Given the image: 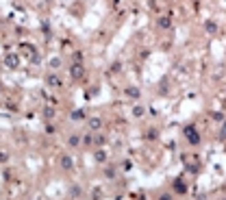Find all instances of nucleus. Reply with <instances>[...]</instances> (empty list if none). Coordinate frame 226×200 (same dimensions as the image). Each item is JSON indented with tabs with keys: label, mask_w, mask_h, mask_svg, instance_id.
<instances>
[{
	"label": "nucleus",
	"mask_w": 226,
	"mask_h": 200,
	"mask_svg": "<svg viewBox=\"0 0 226 200\" xmlns=\"http://www.w3.org/2000/svg\"><path fill=\"white\" fill-rule=\"evenodd\" d=\"M185 135H187V139L191 141V144H200V135H198V131L196 129H185Z\"/></svg>",
	"instance_id": "1"
},
{
	"label": "nucleus",
	"mask_w": 226,
	"mask_h": 200,
	"mask_svg": "<svg viewBox=\"0 0 226 200\" xmlns=\"http://www.w3.org/2000/svg\"><path fill=\"white\" fill-rule=\"evenodd\" d=\"M61 167H63V170H72V167H74V159H72L70 155H63V157H61Z\"/></svg>",
	"instance_id": "2"
},
{
	"label": "nucleus",
	"mask_w": 226,
	"mask_h": 200,
	"mask_svg": "<svg viewBox=\"0 0 226 200\" xmlns=\"http://www.w3.org/2000/svg\"><path fill=\"white\" fill-rule=\"evenodd\" d=\"M83 72H85V67H83L81 63H76V65H74V67L70 70V74H72L74 79H81V76H83Z\"/></svg>",
	"instance_id": "3"
},
{
	"label": "nucleus",
	"mask_w": 226,
	"mask_h": 200,
	"mask_svg": "<svg viewBox=\"0 0 226 200\" xmlns=\"http://www.w3.org/2000/svg\"><path fill=\"white\" fill-rule=\"evenodd\" d=\"M89 129H91V131L102 129V120H100V117H89Z\"/></svg>",
	"instance_id": "4"
},
{
	"label": "nucleus",
	"mask_w": 226,
	"mask_h": 200,
	"mask_svg": "<svg viewBox=\"0 0 226 200\" xmlns=\"http://www.w3.org/2000/svg\"><path fill=\"white\" fill-rule=\"evenodd\" d=\"M48 85H52V87H59V85H61L59 76H48Z\"/></svg>",
	"instance_id": "5"
},
{
	"label": "nucleus",
	"mask_w": 226,
	"mask_h": 200,
	"mask_svg": "<svg viewBox=\"0 0 226 200\" xmlns=\"http://www.w3.org/2000/svg\"><path fill=\"white\" fill-rule=\"evenodd\" d=\"M7 65H9V67H17V59H15L13 55H9V57H7Z\"/></svg>",
	"instance_id": "6"
},
{
	"label": "nucleus",
	"mask_w": 226,
	"mask_h": 200,
	"mask_svg": "<svg viewBox=\"0 0 226 200\" xmlns=\"http://www.w3.org/2000/svg\"><path fill=\"white\" fill-rule=\"evenodd\" d=\"M159 26H163V29H167V26H170V17H167V15L159 17Z\"/></svg>",
	"instance_id": "7"
},
{
	"label": "nucleus",
	"mask_w": 226,
	"mask_h": 200,
	"mask_svg": "<svg viewBox=\"0 0 226 200\" xmlns=\"http://www.w3.org/2000/svg\"><path fill=\"white\" fill-rule=\"evenodd\" d=\"M83 117H85V111H74V113H72V120H76V122L83 120Z\"/></svg>",
	"instance_id": "8"
},
{
	"label": "nucleus",
	"mask_w": 226,
	"mask_h": 200,
	"mask_svg": "<svg viewBox=\"0 0 226 200\" xmlns=\"http://www.w3.org/2000/svg\"><path fill=\"white\" fill-rule=\"evenodd\" d=\"M207 31H209V33H215V31H217V24H215V22H207Z\"/></svg>",
	"instance_id": "9"
},
{
	"label": "nucleus",
	"mask_w": 226,
	"mask_h": 200,
	"mask_svg": "<svg viewBox=\"0 0 226 200\" xmlns=\"http://www.w3.org/2000/svg\"><path fill=\"white\" fill-rule=\"evenodd\" d=\"M79 141H81L79 135H72V137H70V146H79Z\"/></svg>",
	"instance_id": "10"
},
{
	"label": "nucleus",
	"mask_w": 226,
	"mask_h": 200,
	"mask_svg": "<svg viewBox=\"0 0 226 200\" xmlns=\"http://www.w3.org/2000/svg\"><path fill=\"white\" fill-rule=\"evenodd\" d=\"M126 96H133V98H137V96H139V91H137V89H133V87H128V89H126Z\"/></svg>",
	"instance_id": "11"
},
{
	"label": "nucleus",
	"mask_w": 226,
	"mask_h": 200,
	"mask_svg": "<svg viewBox=\"0 0 226 200\" xmlns=\"http://www.w3.org/2000/svg\"><path fill=\"white\" fill-rule=\"evenodd\" d=\"M96 161H105V150H98L96 152Z\"/></svg>",
	"instance_id": "12"
},
{
	"label": "nucleus",
	"mask_w": 226,
	"mask_h": 200,
	"mask_svg": "<svg viewBox=\"0 0 226 200\" xmlns=\"http://www.w3.org/2000/svg\"><path fill=\"white\" fill-rule=\"evenodd\" d=\"M174 187H176V191H178V194H183V191H185V185H183L181 181H178L176 185H174Z\"/></svg>",
	"instance_id": "13"
},
{
	"label": "nucleus",
	"mask_w": 226,
	"mask_h": 200,
	"mask_svg": "<svg viewBox=\"0 0 226 200\" xmlns=\"http://www.w3.org/2000/svg\"><path fill=\"white\" fill-rule=\"evenodd\" d=\"M133 113H135V115H144V109H141V107H135Z\"/></svg>",
	"instance_id": "14"
},
{
	"label": "nucleus",
	"mask_w": 226,
	"mask_h": 200,
	"mask_svg": "<svg viewBox=\"0 0 226 200\" xmlns=\"http://www.w3.org/2000/svg\"><path fill=\"white\" fill-rule=\"evenodd\" d=\"M161 200H172V196H167V194H165V196H161Z\"/></svg>",
	"instance_id": "15"
}]
</instances>
